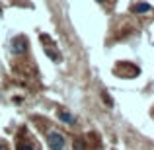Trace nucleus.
<instances>
[{"label": "nucleus", "mask_w": 154, "mask_h": 150, "mask_svg": "<svg viewBox=\"0 0 154 150\" xmlns=\"http://www.w3.org/2000/svg\"><path fill=\"white\" fill-rule=\"evenodd\" d=\"M47 144L51 150H64V136L60 133H51L47 136Z\"/></svg>", "instance_id": "obj_1"}, {"label": "nucleus", "mask_w": 154, "mask_h": 150, "mask_svg": "<svg viewBox=\"0 0 154 150\" xmlns=\"http://www.w3.org/2000/svg\"><path fill=\"white\" fill-rule=\"evenodd\" d=\"M10 49L14 55H22V53L27 51V39L26 37H14L10 43Z\"/></svg>", "instance_id": "obj_2"}, {"label": "nucleus", "mask_w": 154, "mask_h": 150, "mask_svg": "<svg viewBox=\"0 0 154 150\" xmlns=\"http://www.w3.org/2000/svg\"><path fill=\"white\" fill-rule=\"evenodd\" d=\"M133 10H135L137 14H144V12H150V10H152V6H150V4H146V2H140V4H137Z\"/></svg>", "instance_id": "obj_3"}, {"label": "nucleus", "mask_w": 154, "mask_h": 150, "mask_svg": "<svg viewBox=\"0 0 154 150\" xmlns=\"http://www.w3.org/2000/svg\"><path fill=\"white\" fill-rule=\"evenodd\" d=\"M57 115H59V119H60V121H64V123H74V117L68 115L66 111H59Z\"/></svg>", "instance_id": "obj_4"}, {"label": "nucleus", "mask_w": 154, "mask_h": 150, "mask_svg": "<svg viewBox=\"0 0 154 150\" xmlns=\"http://www.w3.org/2000/svg\"><path fill=\"white\" fill-rule=\"evenodd\" d=\"M18 150H33V146H31L29 142H26V140H20V146Z\"/></svg>", "instance_id": "obj_5"}, {"label": "nucleus", "mask_w": 154, "mask_h": 150, "mask_svg": "<svg viewBox=\"0 0 154 150\" xmlns=\"http://www.w3.org/2000/svg\"><path fill=\"white\" fill-rule=\"evenodd\" d=\"M72 150H84V140H74V148H72Z\"/></svg>", "instance_id": "obj_6"}, {"label": "nucleus", "mask_w": 154, "mask_h": 150, "mask_svg": "<svg viewBox=\"0 0 154 150\" xmlns=\"http://www.w3.org/2000/svg\"><path fill=\"white\" fill-rule=\"evenodd\" d=\"M103 99H105V101H107V103H109V105H111V103H113V101H111V98H109V96H107V92H103Z\"/></svg>", "instance_id": "obj_7"}, {"label": "nucleus", "mask_w": 154, "mask_h": 150, "mask_svg": "<svg viewBox=\"0 0 154 150\" xmlns=\"http://www.w3.org/2000/svg\"><path fill=\"white\" fill-rule=\"evenodd\" d=\"M0 150H4V146H2V142H0Z\"/></svg>", "instance_id": "obj_8"}, {"label": "nucleus", "mask_w": 154, "mask_h": 150, "mask_svg": "<svg viewBox=\"0 0 154 150\" xmlns=\"http://www.w3.org/2000/svg\"><path fill=\"white\" fill-rule=\"evenodd\" d=\"M100 2H102V0H100Z\"/></svg>", "instance_id": "obj_9"}]
</instances>
